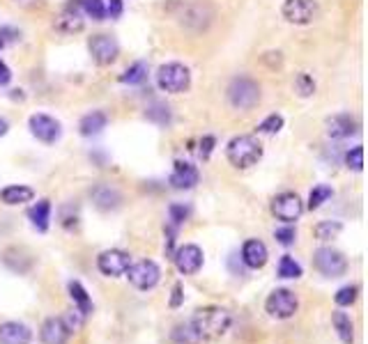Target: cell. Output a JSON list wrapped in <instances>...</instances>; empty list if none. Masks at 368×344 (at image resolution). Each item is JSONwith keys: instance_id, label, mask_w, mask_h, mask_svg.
Segmentation results:
<instances>
[{"instance_id": "32", "label": "cell", "mask_w": 368, "mask_h": 344, "mask_svg": "<svg viewBox=\"0 0 368 344\" xmlns=\"http://www.w3.org/2000/svg\"><path fill=\"white\" fill-rule=\"evenodd\" d=\"M281 129H283V118L276 113L267 115V118L258 124V133H279Z\"/></svg>"}, {"instance_id": "2", "label": "cell", "mask_w": 368, "mask_h": 344, "mask_svg": "<svg viewBox=\"0 0 368 344\" xmlns=\"http://www.w3.org/2000/svg\"><path fill=\"white\" fill-rule=\"evenodd\" d=\"M226 156L228 161L235 165V168H251L260 159H262V145L253 138V135H237V138H232L226 147Z\"/></svg>"}, {"instance_id": "23", "label": "cell", "mask_w": 368, "mask_h": 344, "mask_svg": "<svg viewBox=\"0 0 368 344\" xmlns=\"http://www.w3.org/2000/svg\"><path fill=\"white\" fill-rule=\"evenodd\" d=\"M332 321H334V328L339 333V338L343 344H352L354 342V324L352 319L345 315V312H334L332 315Z\"/></svg>"}, {"instance_id": "16", "label": "cell", "mask_w": 368, "mask_h": 344, "mask_svg": "<svg viewBox=\"0 0 368 344\" xmlns=\"http://www.w3.org/2000/svg\"><path fill=\"white\" fill-rule=\"evenodd\" d=\"M357 133V120L352 115L341 113V115H334V118L327 120V135L334 140H343V138H350V135Z\"/></svg>"}, {"instance_id": "33", "label": "cell", "mask_w": 368, "mask_h": 344, "mask_svg": "<svg viewBox=\"0 0 368 344\" xmlns=\"http://www.w3.org/2000/svg\"><path fill=\"white\" fill-rule=\"evenodd\" d=\"M345 165L354 172H362L364 170V147H352L350 152H347Z\"/></svg>"}, {"instance_id": "7", "label": "cell", "mask_w": 368, "mask_h": 344, "mask_svg": "<svg viewBox=\"0 0 368 344\" xmlns=\"http://www.w3.org/2000/svg\"><path fill=\"white\" fill-rule=\"evenodd\" d=\"M281 12L288 24L309 26L313 24L315 14H318V3H315V0H285Z\"/></svg>"}, {"instance_id": "8", "label": "cell", "mask_w": 368, "mask_h": 344, "mask_svg": "<svg viewBox=\"0 0 368 344\" xmlns=\"http://www.w3.org/2000/svg\"><path fill=\"white\" fill-rule=\"evenodd\" d=\"M127 273H129V283L140 291L152 289L161 278V271L155 262H152V259H140V262L131 264L127 269Z\"/></svg>"}, {"instance_id": "43", "label": "cell", "mask_w": 368, "mask_h": 344, "mask_svg": "<svg viewBox=\"0 0 368 344\" xmlns=\"http://www.w3.org/2000/svg\"><path fill=\"white\" fill-rule=\"evenodd\" d=\"M9 131V124H7V120H3V118H0V138H3V135Z\"/></svg>"}, {"instance_id": "30", "label": "cell", "mask_w": 368, "mask_h": 344, "mask_svg": "<svg viewBox=\"0 0 368 344\" xmlns=\"http://www.w3.org/2000/svg\"><path fill=\"white\" fill-rule=\"evenodd\" d=\"M334 195V191L329 189V186H315V189L311 191V195H309V209L313 212V209H320V207L329 200V197Z\"/></svg>"}, {"instance_id": "19", "label": "cell", "mask_w": 368, "mask_h": 344, "mask_svg": "<svg viewBox=\"0 0 368 344\" xmlns=\"http://www.w3.org/2000/svg\"><path fill=\"white\" fill-rule=\"evenodd\" d=\"M56 28L60 30V33H81L83 30V19H81V7L78 3H69L65 7V12L58 16L56 21Z\"/></svg>"}, {"instance_id": "29", "label": "cell", "mask_w": 368, "mask_h": 344, "mask_svg": "<svg viewBox=\"0 0 368 344\" xmlns=\"http://www.w3.org/2000/svg\"><path fill=\"white\" fill-rule=\"evenodd\" d=\"M341 223H336V221H322V223H318L315 225V236L320 239V241H329V239H336L341 234Z\"/></svg>"}, {"instance_id": "35", "label": "cell", "mask_w": 368, "mask_h": 344, "mask_svg": "<svg viewBox=\"0 0 368 344\" xmlns=\"http://www.w3.org/2000/svg\"><path fill=\"white\" fill-rule=\"evenodd\" d=\"M295 90H297L300 97L306 99V97H311L313 92H315V83H313V78L309 74H300L297 80H295Z\"/></svg>"}, {"instance_id": "25", "label": "cell", "mask_w": 368, "mask_h": 344, "mask_svg": "<svg viewBox=\"0 0 368 344\" xmlns=\"http://www.w3.org/2000/svg\"><path fill=\"white\" fill-rule=\"evenodd\" d=\"M92 197H95L99 209H116L120 202V193L116 189H111V186H99V189H95V193H92Z\"/></svg>"}, {"instance_id": "13", "label": "cell", "mask_w": 368, "mask_h": 344, "mask_svg": "<svg viewBox=\"0 0 368 344\" xmlns=\"http://www.w3.org/2000/svg\"><path fill=\"white\" fill-rule=\"evenodd\" d=\"M173 262H175L182 276H193V273H198L203 266V250L193 244L180 246L175 253H173Z\"/></svg>"}, {"instance_id": "5", "label": "cell", "mask_w": 368, "mask_h": 344, "mask_svg": "<svg viewBox=\"0 0 368 344\" xmlns=\"http://www.w3.org/2000/svg\"><path fill=\"white\" fill-rule=\"evenodd\" d=\"M313 266L318 269L324 278H341L347 271V259L341 250L336 248H318L313 253Z\"/></svg>"}, {"instance_id": "15", "label": "cell", "mask_w": 368, "mask_h": 344, "mask_svg": "<svg viewBox=\"0 0 368 344\" xmlns=\"http://www.w3.org/2000/svg\"><path fill=\"white\" fill-rule=\"evenodd\" d=\"M69 335L71 330L65 324L63 317H51L44 321L42 328H39V338H42L44 344H67Z\"/></svg>"}, {"instance_id": "3", "label": "cell", "mask_w": 368, "mask_h": 344, "mask_svg": "<svg viewBox=\"0 0 368 344\" xmlns=\"http://www.w3.org/2000/svg\"><path fill=\"white\" fill-rule=\"evenodd\" d=\"M228 101L237 110H251L260 101V85L249 76H237L228 85Z\"/></svg>"}, {"instance_id": "11", "label": "cell", "mask_w": 368, "mask_h": 344, "mask_svg": "<svg viewBox=\"0 0 368 344\" xmlns=\"http://www.w3.org/2000/svg\"><path fill=\"white\" fill-rule=\"evenodd\" d=\"M129 266H131V257L125 250H104V253L97 257V269L108 278L125 276Z\"/></svg>"}, {"instance_id": "12", "label": "cell", "mask_w": 368, "mask_h": 344, "mask_svg": "<svg viewBox=\"0 0 368 344\" xmlns=\"http://www.w3.org/2000/svg\"><path fill=\"white\" fill-rule=\"evenodd\" d=\"M88 51L97 65H111V62H116L120 56L118 41L111 35H95L88 41Z\"/></svg>"}, {"instance_id": "37", "label": "cell", "mask_w": 368, "mask_h": 344, "mask_svg": "<svg viewBox=\"0 0 368 344\" xmlns=\"http://www.w3.org/2000/svg\"><path fill=\"white\" fill-rule=\"evenodd\" d=\"M274 236H276V241H279L281 246H290V244H295V239H297V232H295L292 225H285V227L276 229Z\"/></svg>"}, {"instance_id": "6", "label": "cell", "mask_w": 368, "mask_h": 344, "mask_svg": "<svg viewBox=\"0 0 368 344\" xmlns=\"http://www.w3.org/2000/svg\"><path fill=\"white\" fill-rule=\"evenodd\" d=\"M297 308H300V301L290 289H274L267 296V301H265V310H267L270 317L274 319H290L295 317Z\"/></svg>"}, {"instance_id": "39", "label": "cell", "mask_w": 368, "mask_h": 344, "mask_svg": "<svg viewBox=\"0 0 368 344\" xmlns=\"http://www.w3.org/2000/svg\"><path fill=\"white\" fill-rule=\"evenodd\" d=\"M214 142H217V140H214L212 135H205V138L200 140V156H203V159H210V154L214 150Z\"/></svg>"}, {"instance_id": "31", "label": "cell", "mask_w": 368, "mask_h": 344, "mask_svg": "<svg viewBox=\"0 0 368 344\" xmlns=\"http://www.w3.org/2000/svg\"><path fill=\"white\" fill-rule=\"evenodd\" d=\"M357 294H359V287L357 285H347V287H341L339 291H336V306H341V308H347V306H352L354 301H357Z\"/></svg>"}, {"instance_id": "40", "label": "cell", "mask_w": 368, "mask_h": 344, "mask_svg": "<svg viewBox=\"0 0 368 344\" xmlns=\"http://www.w3.org/2000/svg\"><path fill=\"white\" fill-rule=\"evenodd\" d=\"M106 14H108L111 19H120V16H122V0H108Z\"/></svg>"}, {"instance_id": "34", "label": "cell", "mask_w": 368, "mask_h": 344, "mask_svg": "<svg viewBox=\"0 0 368 344\" xmlns=\"http://www.w3.org/2000/svg\"><path fill=\"white\" fill-rule=\"evenodd\" d=\"M148 120L157 124H168L170 122V108L163 106V103H155V106L148 108Z\"/></svg>"}, {"instance_id": "17", "label": "cell", "mask_w": 368, "mask_h": 344, "mask_svg": "<svg viewBox=\"0 0 368 344\" xmlns=\"http://www.w3.org/2000/svg\"><path fill=\"white\" fill-rule=\"evenodd\" d=\"M267 257H270L267 246L258 241V239H249V241L242 246V262L249 269H262L267 264Z\"/></svg>"}, {"instance_id": "20", "label": "cell", "mask_w": 368, "mask_h": 344, "mask_svg": "<svg viewBox=\"0 0 368 344\" xmlns=\"http://www.w3.org/2000/svg\"><path fill=\"white\" fill-rule=\"evenodd\" d=\"M106 122H108L106 113L92 110V113H88V115L81 118L78 131H81V135H86V138H92V135H97V133H101V131L106 129Z\"/></svg>"}, {"instance_id": "26", "label": "cell", "mask_w": 368, "mask_h": 344, "mask_svg": "<svg viewBox=\"0 0 368 344\" xmlns=\"http://www.w3.org/2000/svg\"><path fill=\"white\" fill-rule=\"evenodd\" d=\"M148 78V67L145 62H134L125 74L120 76V83H125V85H140L143 80Z\"/></svg>"}, {"instance_id": "22", "label": "cell", "mask_w": 368, "mask_h": 344, "mask_svg": "<svg viewBox=\"0 0 368 344\" xmlns=\"http://www.w3.org/2000/svg\"><path fill=\"white\" fill-rule=\"evenodd\" d=\"M69 296H71V301H74L78 315L81 317H88L90 312H92V301L88 296V291L83 289V285L76 283V280H74V283H69Z\"/></svg>"}, {"instance_id": "9", "label": "cell", "mask_w": 368, "mask_h": 344, "mask_svg": "<svg viewBox=\"0 0 368 344\" xmlns=\"http://www.w3.org/2000/svg\"><path fill=\"white\" fill-rule=\"evenodd\" d=\"M302 212H304V204L297 193H281L272 200V214L285 225H292L295 221H300Z\"/></svg>"}, {"instance_id": "21", "label": "cell", "mask_w": 368, "mask_h": 344, "mask_svg": "<svg viewBox=\"0 0 368 344\" xmlns=\"http://www.w3.org/2000/svg\"><path fill=\"white\" fill-rule=\"evenodd\" d=\"M33 197H35V191L30 189V186H24V184H12V186H7V189L0 191V200H3L7 207L30 202Z\"/></svg>"}, {"instance_id": "27", "label": "cell", "mask_w": 368, "mask_h": 344, "mask_svg": "<svg viewBox=\"0 0 368 344\" xmlns=\"http://www.w3.org/2000/svg\"><path fill=\"white\" fill-rule=\"evenodd\" d=\"M78 7L92 19V21H104L106 19V5L104 0H78Z\"/></svg>"}, {"instance_id": "18", "label": "cell", "mask_w": 368, "mask_h": 344, "mask_svg": "<svg viewBox=\"0 0 368 344\" xmlns=\"http://www.w3.org/2000/svg\"><path fill=\"white\" fill-rule=\"evenodd\" d=\"M33 330L19 321H5L0 324V344H30Z\"/></svg>"}, {"instance_id": "28", "label": "cell", "mask_w": 368, "mask_h": 344, "mask_svg": "<svg viewBox=\"0 0 368 344\" xmlns=\"http://www.w3.org/2000/svg\"><path fill=\"white\" fill-rule=\"evenodd\" d=\"M279 278L292 280V278H302V266L300 262H295L290 255H283L279 262Z\"/></svg>"}, {"instance_id": "1", "label": "cell", "mask_w": 368, "mask_h": 344, "mask_svg": "<svg viewBox=\"0 0 368 344\" xmlns=\"http://www.w3.org/2000/svg\"><path fill=\"white\" fill-rule=\"evenodd\" d=\"M232 324V317L228 310L210 306L196 310V315L191 319V328L196 333L198 340H219L221 335H226L228 328Z\"/></svg>"}, {"instance_id": "24", "label": "cell", "mask_w": 368, "mask_h": 344, "mask_svg": "<svg viewBox=\"0 0 368 344\" xmlns=\"http://www.w3.org/2000/svg\"><path fill=\"white\" fill-rule=\"evenodd\" d=\"M30 221H33V225L39 229V232H46L48 229V223H51V202L48 200H39L33 209L28 212Z\"/></svg>"}, {"instance_id": "36", "label": "cell", "mask_w": 368, "mask_h": 344, "mask_svg": "<svg viewBox=\"0 0 368 344\" xmlns=\"http://www.w3.org/2000/svg\"><path fill=\"white\" fill-rule=\"evenodd\" d=\"M19 30L16 28H9V26H0V51H5L7 46H12L19 41Z\"/></svg>"}, {"instance_id": "42", "label": "cell", "mask_w": 368, "mask_h": 344, "mask_svg": "<svg viewBox=\"0 0 368 344\" xmlns=\"http://www.w3.org/2000/svg\"><path fill=\"white\" fill-rule=\"evenodd\" d=\"M180 301H182V287L175 285V289H173V301H170V306L173 308H178L180 306Z\"/></svg>"}, {"instance_id": "10", "label": "cell", "mask_w": 368, "mask_h": 344, "mask_svg": "<svg viewBox=\"0 0 368 344\" xmlns=\"http://www.w3.org/2000/svg\"><path fill=\"white\" fill-rule=\"evenodd\" d=\"M28 127H30V133L44 145H53L60 138V133H63L60 122L51 118V115H44V113L33 115V118L28 120Z\"/></svg>"}, {"instance_id": "41", "label": "cell", "mask_w": 368, "mask_h": 344, "mask_svg": "<svg viewBox=\"0 0 368 344\" xmlns=\"http://www.w3.org/2000/svg\"><path fill=\"white\" fill-rule=\"evenodd\" d=\"M9 80H12V71L5 65V60H0V85H7Z\"/></svg>"}, {"instance_id": "38", "label": "cell", "mask_w": 368, "mask_h": 344, "mask_svg": "<svg viewBox=\"0 0 368 344\" xmlns=\"http://www.w3.org/2000/svg\"><path fill=\"white\" fill-rule=\"evenodd\" d=\"M168 214H170L173 225H182L189 218V207H184V204H170Z\"/></svg>"}, {"instance_id": "14", "label": "cell", "mask_w": 368, "mask_h": 344, "mask_svg": "<svg viewBox=\"0 0 368 344\" xmlns=\"http://www.w3.org/2000/svg\"><path fill=\"white\" fill-rule=\"evenodd\" d=\"M200 182V172L196 165H191L187 161H175V168L170 174V186L178 191H189Z\"/></svg>"}, {"instance_id": "4", "label": "cell", "mask_w": 368, "mask_h": 344, "mask_svg": "<svg viewBox=\"0 0 368 344\" xmlns=\"http://www.w3.org/2000/svg\"><path fill=\"white\" fill-rule=\"evenodd\" d=\"M157 83L163 92L168 95H180V92L189 90L191 85V74L189 69L180 65V62H168V65H161L157 71Z\"/></svg>"}]
</instances>
